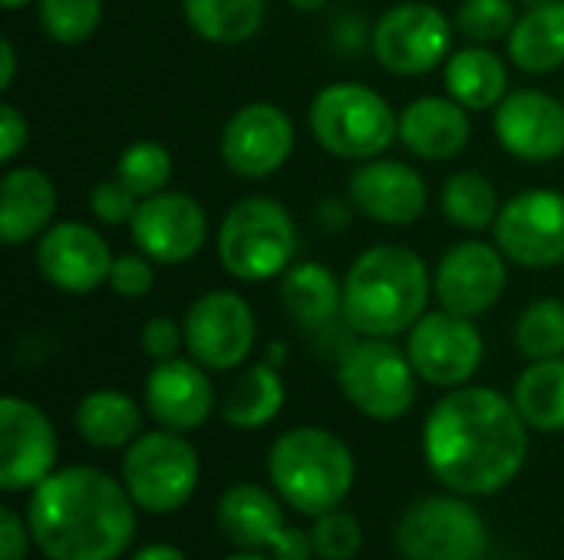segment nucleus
<instances>
[{"instance_id": "15", "label": "nucleus", "mask_w": 564, "mask_h": 560, "mask_svg": "<svg viewBox=\"0 0 564 560\" xmlns=\"http://www.w3.org/2000/svg\"><path fill=\"white\" fill-rule=\"evenodd\" d=\"M294 152V122L274 102H248L221 129V162L241 178H268Z\"/></svg>"}, {"instance_id": "16", "label": "nucleus", "mask_w": 564, "mask_h": 560, "mask_svg": "<svg viewBox=\"0 0 564 560\" xmlns=\"http://www.w3.org/2000/svg\"><path fill=\"white\" fill-rule=\"evenodd\" d=\"M129 228L135 248L155 264L192 261L208 241L205 208L182 191H159L152 198H142Z\"/></svg>"}, {"instance_id": "45", "label": "nucleus", "mask_w": 564, "mask_h": 560, "mask_svg": "<svg viewBox=\"0 0 564 560\" xmlns=\"http://www.w3.org/2000/svg\"><path fill=\"white\" fill-rule=\"evenodd\" d=\"M330 0H291V7L294 10H304V13H314V10H321V7H327Z\"/></svg>"}, {"instance_id": "34", "label": "nucleus", "mask_w": 564, "mask_h": 560, "mask_svg": "<svg viewBox=\"0 0 564 560\" xmlns=\"http://www.w3.org/2000/svg\"><path fill=\"white\" fill-rule=\"evenodd\" d=\"M43 36L63 46L86 43L102 23V0H36Z\"/></svg>"}, {"instance_id": "31", "label": "nucleus", "mask_w": 564, "mask_h": 560, "mask_svg": "<svg viewBox=\"0 0 564 560\" xmlns=\"http://www.w3.org/2000/svg\"><path fill=\"white\" fill-rule=\"evenodd\" d=\"M188 26L208 43H245L251 40L268 13V0H185Z\"/></svg>"}, {"instance_id": "49", "label": "nucleus", "mask_w": 564, "mask_h": 560, "mask_svg": "<svg viewBox=\"0 0 564 560\" xmlns=\"http://www.w3.org/2000/svg\"><path fill=\"white\" fill-rule=\"evenodd\" d=\"M562 102H564V99H562Z\"/></svg>"}, {"instance_id": "10", "label": "nucleus", "mask_w": 564, "mask_h": 560, "mask_svg": "<svg viewBox=\"0 0 564 560\" xmlns=\"http://www.w3.org/2000/svg\"><path fill=\"white\" fill-rule=\"evenodd\" d=\"M453 46L449 17L423 0L390 7L373 26V56L387 73L423 76L436 69Z\"/></svg>"}, {"instance_id": "47", "label": "nucleus", "mask_w": 564, "mask_h": 560, "mask_svg": "<svg viewBox=\"0 0 564 560\" xmlns=\"http://www.w3.org/2000/svg\"><path fill=\"white\" fill-rule=\"evenodd\" d=\"M3 3V10H20V7H26L30 0H0Z\"/></svg>"}, {"instance_id": "36", "label": "nucleus", "mask_w": 564, "mask_h": 560, "mask_svg": "<svg viewBox=\"0 0 564 560\" xmlns=\"http://www.w3.org/2000/svg\"><path fill=\"white\" fill-rule=\"evenodd\" d=\"M311 545L321 560H350L357 558V551L364 545V528L350 512L334 508V512H324L314 518Z\"/></svg>"}, {"instance_id": "39", "label": "nucleus", "mask_w": 564, "mask_h": 560, "mask_svg": "<svg viewBox=\"0 0 564 560\" xmlns=\"http://www.w3.org/2000/svg\"><path fill=\"white\" fill-rule=\"evenodd\" d=\"M89 208H93L96 221H102V224H129L139 208V198L119 178H109V182L93 185Z\"/></svg>"}, {"instance_id": "17", "label": "nucleus", "mask_w": 564, "mask_h": 560, "mask_svg": "<svg viewBox=\"0 0 564 560\" xmlns=\"http://www.w3.org/2000/svg\"><path fill=\"white\" fill-rule=\"evenodd\" d=\"M56 432L40 406L3 396L0 403V488L23 492L36 488L53 475Z\"/></svg>"}, {"instance_id": "48", "label": "nucleus", "mask_w": 564, "mask_h": 560, "mask_svg": "<svg viewBox=\"0 0 564 560\" xmlns=\"http://www.w3.org/2000/svg\"><path fill=\"white\" fill-rule=\"evenodd\" d=\"M522 3H529V7H539V3H552V0H522Z\"/></svg>"}, {"instance_id": "13", "label": "nucleus", "mask_w": 564, "mask_h": 560, "mask_svg": "<svg viewBox=\"0 0 564 560\" xmlns=\"http://www.w3.org/2000/svg\"><path fill=\"white\" fill-rule=\"evenodd\" d=\"M258 327L248 300L235 290H208L185 314V350L205 370H235L248 360Z\"/></svg>"}, {"instance_id": "2", "label": "nucleus", "mask_w": 564, "mask_h": 560, "mask_svg": "<svg viewBox=\"0 0 564 560\" xmlns=\"http://www.w3.org/2000/svg\"><path fill=\"white\" fill-rule=\"evenodd\" d=\"M26 525L43 558L116 560L135 538V502L106 472L73 465L33 488Z\"/></svg>"}, {"instance_id": "24", "label": "nucleus", "mask_w": 564, "mask_h": 560, "mask_svg": "<svg viewBox=\"0 0 564 560\" xmlns=\"http://www.w3.org/2000/svg\"><path fill=\"white\" fill-rule=\"evenodd\" d=\"M56 215V188L46 172L17 165L0 182V238L17 248L40 238Z\"/></svg>"}, {"instance_id": "4", "label": "nucleus", "mask_w": 564, "mask_h": 560, "mask_svg": "<svg viewBox=\"0 0 564 560\" xmlns=\"http://www.w3.org/2000/svg\"><path fill=\"white\" fill-rule=\"evenodd\" d=\"M274 492L301 515H324L344 505L354 488L357 465L347 442L317 426H297L274 439L268 452Z\"/></svg>"}, {"instance_id": "9", "label": "nucleus", "mask_w": 564, "mask_h": 560, "mask_svg": "<svg viewBox=\"0 0 564 560\" xmlns=\"http://www.w3.org/2000/svg\"><path fill=\"white\" fill-rule=\"evenodd\" d=\"M397 548L406 560H482L489 551V528L469 502L433 495L403 512Z\"/></svg>"}, {"instance_id": "5", "label": "nucleus", "mask_w": 564, "mask_h": 560, "mask_svg": "<svg viewBox=\"0 0 564 560\" xmlns=\"http://www.w3.org/2000/svg\"><path fill=\"white\" fill-rule=\"evenodd\" d=\"M317 145L344 162H370L400 135L393 106L364 83L324 86L307 112Z\"/></svg>"}, {"instance_id": "37", "label": "nucleus", "mask_w": 564, "mask_h": 560, "mask_svg": "<svg viewBox=\"0 0 564 560\" xmlns=\"http://www.w3.org/2000/svg\"><path fill=\"white\" fill-rule=\"evenodd\" d=\"M516 20L512 0H463L456 10V26L476 43H496L509 36Z\"/></svg>"}, {"instance_id": "30", "label": "nucleus", "mask_w": 564, "mask_h": 560, "mask_svg": "<svg viewBox=\"0 0 564 560\" xmlns=\"http://www.w3.org/2000/svg\"><path fill=\"white\" fill-rule=\"evenodd\" d=\"M512 403L529 429L564 432V356L535 360L516 380Z\"/></svg>"}, {"instance_id": "7", "label": "nucleus", "mask_w": 564, "mask_h": 560, "mask_svg": "<svg viewBox=\"0 0 564 560\" xmlns=\"http://www.w3.org/2000/svg\"><path fill=\"white\" fill-rule=\"evenodd\" d=\"M416 370L410 353L380 337H364L350 343L337 366L340 393L357 413L377 422H393L406 416L416 403Z\"/></svg>"}, {"instance_id": "11", "label": "nucleus", "mask_w": 564, "mask_h": 560, "mask_svg": "<svg viewBox=\"0 0 564 560\" xmlns=\"http://www.w3.org/2000/svg\"><path fill=\"white\" fill-rule=\"evenodd\" d=\"M499 251L522 267L564 264V195L555 188H532L509 198L492 224Z\"/></svg>"}, {"instance_id": "35", "label": "nucleus", "mask_w": 564, "mask_h": 560, "mask_svg": "<svg viewBox=\"0 0 564 560\" xmlns=\"http://www.w3.org/2000/svg\"><path fill=\"white\" fill-rule=\"evenodd\" d=\"M516 347L522 356L555 360L564 356V304L562 300H539L522 310L516 323Z\"/></svg>"}, {"instance_id": "41", "label": "nucleus", "mask_w": 564, "mask_h": 560, "mask_svg": "<svg viewBox=\"0 0 564 560\" xmlns=\"http://www.w3.org/2000/svg\"><path fill=\"white\" fill-rule=\"evenodd\" d=\"M30 139V125L20 116V109L13 102H0V158L10 165L17 162V155L26 149Z\"/></svg>"}, {"instance_id": "22", "label": "nucleus", "mask_w": 564, "mask_h": 560, "mask_svg": "<svg viewBox=\"0 0 564 560\" xmlns=\"http://www.w3.org/2000/svg\"><path fill=\"white\" fill-rule=\"evenodd\" d=\"M145 406L152 419L172 432L202 429L215 409V389L202 363L195 360H162L145 380Z\"/></svg>"}, {"instance_id": "26", "label": "nucleus", "mask_w": 564, "mask_h": 560, "mask_svg": "<svg viewBox=\"0 0 564 560\" xmlns=\"http://www.w3.org/2000/svg\"><path fill=\"white\" fill-rule=\"evenodd\" d=\"M281 304L301 327H324L344 314V287L327 264H291L281 274Z\"/></svg>"}, {"instance_id": "12", "label": "nucleus", "mask_w": 564, "mask_h": 560, "mask_svg": "<svg viewBox=\"0 0 564 560\" xmlns=\"http://www.w3.org/2000/svg\"><path fill=\"white\" fill-rule=\"evenodd\" d=\"M406 353L423 383L440 389H456L476 376L486 347H482V333L469 317L436 310V314H423L410 327Z\"/></svg>"}, {"instance_id": "46", "label": "nucleus", "mask_w": 564, "mask_h": 560, "mask_svg": "<svg viewBox=\"0 0 564 560\" xmlns=\"http://www.w3.org/2000/svg\"><path fill=\"white\" fill-rule=\"evenodd\" d=\"M225 560H274L271 554H261V551H238V554H231V558Z\"/></svg>"}, {"instance_id": "38", "label": "nucleus", "mask_w": 564, "mask_h": 560, "mask_svg": "<svg viewBox=\"0 0 564 560\" xmlns=\"http://www.w3.org/2000/svg\"><path fill=\"white\" fill-rule=\"evenodd\" d=\"M155 261L145 257V254H122L112 261V271H109V287L112 294L126 297V300H142L152 294L155 287Z\"/></svg>"}, {"instance_id": "32", "label": "nucleus", "mask_w": 564, "mask_h": 560, "mask_svg": "<svg viewBox=\"0 0 564 560\" xmlns=\"http://www.w3.org/2000/svg\"><path fill=\"white\" fill-rule=\"evenodd\" d=\"M499 195L496 185L482 172H456L443 185V215L456 228L466 231H486L499 218Z\"/></svg>"}, {"instance_id": "40", "label": "nucleus", "mask_w": 564, "mask_h": 560, "mask_svg": "<svg viewBox=\"0 0 564 560\" xmlns=\"http://www.w3.org/2000/svg\"><path fill=\"white\" fill-rule=\"evenodd\" d=\"M185 343V327H178L172 317H149L145 327H142V350L149 360L162 363V360H172L178 356Z\"/></svg>"}, {"instance_id": "21", "label": "nucleus", "mask_w": 564, "mask_h": 560, "mask_svg": "<svg viewBox=\"0 0 564 560\" xmlns=\"http://www.w3.org/2000/svg\"><path fill=\"white\" fill-rule=\"evenodd\" d=\"M350 201L370 221L406 228L426 211V182L406 162L370 158L350 175Z\"/></svg>"}, {"instance_id": "42", "label": "nucleus", "mask_w": 564, "mask_h": 560, "mask_svg": "<svg viewBox=\"0 0 564 560\" xmlns=\"http://www.w3.org/2000/svg\"><path fill=\"white\" fill-rule=\"evenodd\" d=\"M30 541V525L13 508H0V560H23Z\"/></svg>"}, {"instance_id": "23", "label": "nucleus", "mask_w": 564, "mask_h": 560, "mask_svg": "<svg viewBox=\"0 0 564 560\" xmlns=\"http://www.w3.org/2000/svg\"><path fill=\"white\" fill-rule=\"evenodd\" d=\"M400 142L426 162H449L469 142V109L453 96L413 99L400 112Z\"/></svg>"}, {"instance_id": "27", "label": "nucleus", "mask_w": 564, "mask_h": 560, "mask_svg": "<svg viewBox=\"0 0 564 560\" xmlns=\"http://www.w3.org/2000/svg\"><path fill=\"white\" fill-rule=\"evenodd\" d=\"M509 73L499 53L489 46H466L446 63V92L469 112L496 109L506 99Z\"/></svg>"}, {"instance_id": "43", "label": "nucleus", "mask_w": 564, "mask_h": 560, "mask_svg": "<svg viewBox=\"0 0 564 560\" xmlns=\"http://www.w3.org/2000/svg\"><path fill=\"white\" fill-rule=\"evenodd\" d=\"M13 76H17V50L10 40H3L0 43V89H10Z\"/></svg>"}, {"instance_id": "20", "label": "nucleus", "mask_w": 564, "mask_h": 560, "mask_svg": "<svg viewBox=\"0 0 564 560\" xmlns=\"http://www.w3.org/2000/svg\"><path fill=\"white\" fill-rule=\"evenodd\" d=\"M492 129L499 145L522 162L564 155V102L539 89H519L496 106Z\"/></svg>"}, {"instance_id": "33", "label": "nucleus", "mask_w": 564, "mask_h": 560, "mask_svg": "<svg viewBox=\"0 0 564 560\" xmlns=\"http://www.w3.org/2000/svg\"><path fill=\"white\" fill-rule=\"evenodd\" d=\"M116 178L139 201L152 198V195L165 191V185L172 178V155H169L165 145H159L152 139H139V142L122 149V155L116 162Z\"/></svg>"}, {"instance_id": "1", "label": "nucleus", "mask_w": 564, "mask_h": 560, "mask_svg": "<svg viewBox=\"0 0 564 560\" xmlns=\"http://www.w3.org/2000/svg\"><path fill=\"white\" fill-rule=\"evenodd\" d=\"M423 455L440 485L486 498L522 472L529 426L502 393L489 386H456L426 416Z\"/></svg>"}, {"instance_id": "3", "label": "nucleus", "mask_w": 564, "mask_h": 560, "mask_svg": "<svg viewBox=\"0 0 564 560\" xmlns=\"http://www.w3.org/2000/svg\"><path fill=\"white\" fill-rule=\"evenodd\" d=\"M430 304V274L416 251L377 244L344 277V320L360 337L390 340L406 333Z\"/></svg>"}, {"instance_id": "44", "label": "nucleus", "mask_w": 564, "mask_h": 560, "mask_svg": "<svg viewBox=\"0 0 564 560\" xmlns=\"http://www.w3.org/2000/svg\"><path fill=\"white\" fill-rule=\"evenodd\" d=\"M129 560H188L178 548H172V545H145V548H139L135 554Z\"/></svg>"}, {"instance_id": "6", "label": "nucleus", "mask_w": 564, "mask_h": 560, "mask_svg": "<svg viewBox=\"0 0 564 560\" xmlns=\"http://www.w3.org/2000/svg\"><path fill=\"white\" fill-rule=\"evenodd\" d=\"M297 251V228L288 208L274 198L251 195L228 208L218 228L221 267L248 284L281 277Z\"/></svg>"}, {"instance_id": "29", "label": "nucleus", "mask_w": 564, "mask_h": 560, "mask_svg": "<svg viewBox=\"0 0 564 560\" xmlns=\"http://www.w3.org/2000/svg\"><path fill=\"white\" fill-rule=\"evenodd\" d=\"M284 406V380L271 363L248 366L221 399V419L235 429H261Z\"/></svg>"}, {"instance_id": "14", "label": "nucleus", "mask_w": 564, "mask_h": 560, "mask_svg": "<svg viewBox=\"0 0 564 560\" xmlns=\"http://www.w3.org/2000/svg\"><path fill=\"white\" fill-rule=\"evenodd\" d=\"M218 525L241 551H268L274 560H311V531L284 528V512L261 485H231L218 502Z\"/></svg>"}, {"instance_id": "28", "label": "nucleus", "mask_w": 564, "mask_h": 560, "mask_svg": "<svg viewBox=\"0 0 564 560\" xmlns=\"http://www.w3.org/2000/svg\"><path fill=\"white\" fill-rule=\"evenodd\" d=\"M73 422L93 449H126L139 439L142 413L122 389H93L79 399Z\"/></svg>"}, {"instance_id": "19", "label": "nucleus", "mask_w": 564, "mask_h": 560, "mask_svg": "<svg viewBox=\"0 0 564 560\" xmlns=\"http://www.w3.org/2000/svg\"><path fill=\"white\" fill-rule=\"evenodd\" d=\"M112 251L102 234L79 221H59L40 234L36 244V267L46 284L66 294H93L96 287L109 284Z\"/></svg>"}, {"instance_id": "18", "label": "nucleus", "mask_w": 564, "mask_h": 560, "mask_svg": "<svg viewBox=\"0 0 564 560\" xmlns=\"http://www.w3.org/2000/svg\"><path fill=\"white\" fill-rule=\"evenodd\" d=\"M433 287L443 310L476 320L492 310L506 290V254L499 244L459 241L440 257Z\"/></svg>"}, {"instance_id": "8", "label": "nucleus", "mask_w": 564, "mask_h": 560, "mask_svg": "<svg viewBox=\"0 0 564 560\" xmlns=\"http://www.w3.org/2000/svg\"><path fill=\"white\" fill-rule=\"evenodd\" d=\"M122 485L135 508L149 515H172L198 488V452L182 432H145L126 446Z\"/></svg>"}, {"instance_id": "25", "label": "nucleus", "mask_w": 564, "mask_h": 560, "mask_svg": "<svg viewBox=\"0 0 564 560\" xmlns=\"http://www.w3.org/2000/svg\"><path fill=\"white\" fill-rule=\"evenodd\" d=\"M506 40L519 69L535 76L558 69L564 63V0L529 7Z\"/></svg>"}]
</instances>
